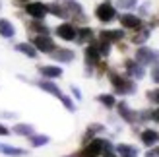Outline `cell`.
Wrapping results in <instances>:
<instances>
[{
	"label": "cell",
	"instance_id": "obj_33",
	"mask_svg": "<svg viewBox=\"0 0 159 157\" xmlns=\"http://www.w3.org/2000/svg\"><path fill=\"white\" fill-rule=\"evenodd\" d=\"M72 91H74V95H76V97H78V99H80V97H82V93H80V91H78V89H76V87H74V89H72Z\"/></svg>",
	"mask_w": 159,
	"mask_h": 157
},
{
	"label": "cell",
	"instance_id": "obj_27",
	"mask_svg": "<svg viewBox=\"0 0 159 157\" xmlns=\"http://www.w3.org/2000/svg\"><path fill=\"white\" fill-rule=\"evenodd\" d=\"M148 97L152 99V101H155V103H159V89H157V91H149Z\"/></svg>",
	"mask_w": 159,
	"mask_h": 157
},
{
	"label": "cell",
	"instance_id": "obj_26",
	"mask_svg": "<svg viewBox=\"0 0 159 157\" xmlns=\"http://www.w3.org/2000/svg\"><path fill=\"white\" fill-rule=\"evenodd\" d=\"M31 27H33L35 31H39L41 35H47V33H49V29H47V25H41V23H33Z\"/></svg>",
	"mask_w": 159,
	"mask_h": 157
},
{
	"label": "cell",
	"instance_id": "obj_30",
	"mask_svg": "<svg viewBox=\"0 0 159 157\" xmlns=\"http://www.w3.org/2000/svg\"><path fill=\"white\" fill-rule=\"evenodd\" d=\"M146 157H159V147H155V150H149L146 153Z\"/></svg>",
	"mask_w": 159,
	"mask_h": 157
},
{
	"label": "cell",
	"instance_id": "obj_19",
	"mask_svg": "<svg viewBox=\"0 0 159 157\" xmlns=\"http://www.w3.org/2000/svg\"><path fill=\"white\" fill-rule=\"evenodd\" d=\"M78 41L80 43H85V41H89V39L93 37V31L91 29H78Z\"/></svg>",
	"mask_w": 159,
	"mask_h": 157
},
{
	"label": "cell",
	"instance_id": "obj_2",
	"mask_svg": "<svg viewBox=\"0 0 159 157\" xmlns=\"http://www.w3.org/2000/svg\"><path fill=\"white\" fill-rule=\"evenodd\" d=\"M136 58H138V62H142V64H153V62L159 60V52L148 49V47H140L138 52H136Z\"/></svg>",
	"mask_w": 159,
	"mask_h": 157
},
{
	"label": "cell",
	"instance_id": "obj_18",
	"mask_svg": "<svg viewBox=\"0 0 159 157\" xmlns=\"http://www.w3.org/2000/svg\"><path fill=\"white\" fill-rule=\"evenodd\" d=\"M16 51H20V52H23V54H27V56H31L33 58L35 56V52H37V49L33 45H27V43H20V45H16Z\"/></svg>",
	"mask_w": 159,
	"mask_h": 157
},
{
	"label": "cell",
	"instance_id": "obj_14",
	"mask_svg": "<svg viewBox=\"0 0 159 157\" xmlns=\"http://www.w3.org/2000/svg\"><path fill=\"white\" fill-rule=\"evenodd\" d=\"M116 107H118V113H120V116H122V119H126L128 122H134V120H136V114H134V113L130 111L126 103H118Z\"/></svg>",
	"mask_w": 159,
	"mask_h": 157
},
{
	"label": "cell",
	"instance_id": "obj_5",
	"mask_svg": "<svg viewBox=\"0 0 159 157\" xmlns=\"http://www.w3.org/2000/svg\"><path fill=\"white\" fill-rule=\"evenodd\" d=\"M57 35L60 39H64V41H72V39H76V35H78V29L72 25V23H62V25L57 27Z\"/></svg>",
	"mask_w": 159,
	"mask_h": 157
},
{
	"label": "cell",
	"instance_id": "obj_28",
	"mask_svg": "<svg viewBox=\"0 0 159 157\" xmlns=\"http://www.w3.org/2000/svg\"><path fill=\"white\" fill-rule=\"evenodd\" d=\"M134 4H136V0H120V6L122 8H132Z\"/></svg>",
	"mask_w": 159,
	"mask_h": 157
},
{
	"label": "cell",
	"instance_id": "obj_22",
	"mask_svg": "<svg viewBox=\"0 0 159 157\" xmlns=\"http://www.w3.org/2000/svg\"><path fill=\"white\" fill-rule=\"evenodd\" d=\"M97 101H99V103H103L105 107H115V97L113 95H99Z\"/></svg>",
	"mask_w": 159,
	"mask_h": 157
},
{
	"label": "cell",
	"instance_id": "obj_21",
	"mask_svg": "<svg viewBox=\"0 0 159 157\" xmlns=\"http://www.w3.org/2000/svg\"><path fill=\"white\" fill-rule=\"evenodd\" d=\"M14 130L18 132V134H23V136H33V128H31V126H25V124H18Z\"/></svg>",
	"mask_w": 159,
	"mask_h": 157
},
{
	"label": "cell",
	"instance_id": "obj_34",
	"mask_svg": "<svg viewBox=\"0 0 159 157\" xmlns=\"http://www.w3.org/2000/svg\"><path fill=\"white\" fill-rule=\"evenodd\" d=\"M105 157H115V155H113V153H109V155H105Z\"/></svg>",
	"mask_w": 159,
	"mask_h": 157
},
{
	"label": "cell",
	"instance_id": "obj_11",
	"mask_svg": "<svg viewBox=\"0 0 159 157\" xmlns=\"http://www.w3.org/2000/svg\"><path fill=\"white\" fill-rule=\"evenodd\" d=\"M126 68H128V72H130V76H134V78H144V68H142L140 64H136L134 60H126Z\"/></svg>",
	"mask_w": 159,
	"mask_h": 157
},
{
	"label": "cell",
	"instance_id": "obj_23",
	"mask_svg": "<svg viewBox=\"0 0 159 157\" xmlns=\"http://www.w3.org/2000/svg\"><path fill=\"white\" fill-rule=\"evenodd\" d=\"M97 51H99V54L107 56V54L111 52V45H109V41H103V39H101V43L97 45Z\"/></svg>",
	"mask_w": 159,
	"mask_h": 157
},
{
	"label": "cell",
	"instance_id": "obj_7",
	"mask_svg": "<svg viewBox=\"0 0 159 157\" xmlns=\"http://www.w3.org/2000/svg\"><path fill=\"white\" fill-rule=\"evenodd\" d=\"M120 23L124 27H128V29H136V27L142 25L140 18H136V16H132V14H122L120 16Z\"/></svg>",
	"mask_w": 159,
	"mask_h": 157
},
{
	"label": "cell",
	"instance_id": "obj_9",
	"mask_svg": "<svg viewBox=\"0 0 159 157\" xmlns=\"http://www.w3.org/2000/svg\"><path fill=\"white\" fill-rule=\"evenodd\" d=\"M124 37V31L122 29H116V31H109V29H105V31H101V39L103 41H118V39H122Z\"/></svg>",
	"mask_w": 159,
	"mask_h": 157
},
{
	"label": "cell",
	"instance_id": "obj_25",
	"mask_svg": "<svg viewBox=\"0 0 159 157\" xmlns=\"http://www.w3.org/2000/svg\"><path fill=\"white\" fill-rule=\"evenodd\" d=\"M47 142H49V138H47V136H33V138H31V144H33L35 147H39V146H45Z\"/></svg>",
	"mask_w": 159,
	"mask_h": 157
},
{
	"label": "cell",
	"instance_id": "obj_8",
	"mask_svg": "<svg viewBox=\"0 0 159 157\" xmlns=\"http://www.w3.org/2000/svg\"><path fill=\"white\" fill-rule=\"evenodd\" d=\"M99 51H97V45H89L85 49V60H87V64H97L99 62Z\"/></svg>",
	"mask_w": 159,
	"mask_h": 157
},
{
	"label": "cell",
	"instance_id": "obj_6",
	"mask_svg": "<svg viewBox=\"0 0 159 157\" xmlns=\"http://www.w3.org/2000/svg\"><path fill=\"white\" fill-rule=\"evenodd\" d=\"M35 49H39L41 52H52V51H54V43H52L51 37L39 35V37L35 39Z\"/></svg>",
	"mask_w": 159,
	"mask_h": 157
},
{
	"label": "cell",
	"instance_id": "obj_31",
	"mask_svg": "<svg viewBox=\"0 0 159 157\" xmlns=\"http://www.w3.org/2000/svg\"><path fill=\"white\" fill-rule=\"evenodd\" d=\"M8 134V128H4L2 124H0V136H6Z\"/></svg>",
	"mask_w": 159,
	"mask_h": 157
},
{
	"label": "cell",
	"instance_id": "obj_32",
	"mask_svg": "<svg viewBox=\"0 0 159 157\" xmlns=\"http://www.w3.org/2000/svg\"><path fill=\"white\" fill-rule=\"evenodd\" d=\"M152 116H153V119L159 122V109H157V111H153V114H152Z\"/></svg>",
	"mask_w": 159,
	"mask_h": 157
},
{
	"label": "cell",
	"instance_id": "obj_15",
	"mask_svg": "<svg viewBox=\"0 0 159 157\" xmlns=\"http://www.w3.org/2000/svg\"><path fill=\"white\" fill-rule=\"evenodd\" d=\"M14 25L8 20H0V35L2 37H14Z\"/></svg>",
	"mask_w": 159,
	"mask_h": 157
},
{
	"label": "cell",
	"instance_id": "obj_24",
	"mask_svg": "<svg viewBox=\"0 0 159 157\" xmlns=\"http://www.w3.org/2000/svg\"><path fill=\"white\" fill-rule=\"evenodd\" d=\"M148 37H149V31H148V29H144V31H142V33L134 35V37H132V41H134V43H138V45H142V43H144Z\"/></svg>",
	"mask_w": 159,
	"mask_h": 157
},
{
	"label": "cell",
	"instance_id": "obj_17",
	"mask_svg": "<svg viewBox=\"0 0 159 157\" xmlns=\"http://www.w3.org/2000/svg\"><path fill=\"white\" fill-rule=\"evenodd\" d=\"M39 85H41V87H43L45 91H49V93H52V95H57L58 99H62V97H64V95L60 93V89H58L54 83H51V82H39Z\"/></svg>",
	"mask_w": 159,
	"mask_h": 157
},
{
	"label": "cell",
	"instance_id": "obj_29",
	"mask_svg": "<svg viewBox=\"0 0 159 157\" xmlns=\"http://www.w3.org/2000/svg\"><path fill=\"white\" fill-rule=\"evenodd\" d=\"M152 78H153V82H155V83H159V66H155V68H153Z\"/></svg>",
	"mask_w": 159,
	"mask_h": 157
},
{
	"label": "cell",
	"instance_id": "obj_13",
	"mask_svg": "<svg viewBox=\"0 0 159 157\" xmlns=\"http://www.w3.org/2000/svg\"><path fill=\"white\" fill-rule=\"evenodd\" d=\"M157 140H159V134L155 130H144L142 132V142H144L146 146H153Z\"/></svg>",
	"mask_w": 159,
	"mask_h": 157
},
{
	"label": "cell",
	"instance_id": "obj_10",
	"mask_svg": "<svg viewBox=\"0 0 159 157\" xmlns=\"http://www.w3.org/2000/svg\"><path fill=\"white\" fill-rule=\"evenodd\" d=\"M52 58H54V60H62V62H70V60H74V52L68 51V49L52 51Z\"/></svg>",
	"mask_w": 159,
	"mask_h": 157
},
{
	"label": "cell",
	"instance_id": "obj_20",
	"mask_svg": "<svg viewBox=\"0 0 159 157\" xmlns=\"http://www.w3.org/2000/svg\"><path fill=\"white\" fill-rule=\"evenodd\" d=\"M0 151H4L6 155H23L25 151L23 150H20V147H10V146H0Z\"/></svg>",
	"mask_w": 159,
	"mask_h": 157
},
{
	"label": "cell",
	"instance_id": "obj_1",
	"mask_svg": "<svg viewBox=\"0 0 159 157\" xmlns=\"http://www.w3.org/2000/svg\"><path fill=\"white\" fill-rule=\"evenodd\" d=\"M111 83L115 85L116 93H134V89H136V85H134V82L126 80V78L118 76V74H111Z\"/></svg>",
	"mask_w": 159,
	"mask_h": 157
},
{
	"label": "cell",
	"instance_id": "obj_35",
	"mask_svg": "<svg viewBox=\"0 0 159 157\" xmlns=\"http://www.w3.org/2000/svg\"><path fill=\"white\" fill-rule=\"evenodd\" d=\"M16 2H25V0H16Z\"/></svg>",
	"mask_w": 159,
	"mask_h": 157
},
{
	"label": "cell",
	"instance_id": "obj_16",
	"mask_svg": "<svg viewBox=\"0 0 159 157\" xmlns=\"http://www.w3.org/2000/svg\"><path fill=\"white\" fill-rule=\"evenodd\" d=\"M41 74L47 76V78H58V76H62V70L58 66H43Z\"/></svg>",
	"mask_w": 159,
	"mask_h": 157
},
{
	"label": "cell",
	"instance_id": "obj_4",
	"mask_svg": "<svg viewBox=\"0 0 159 157\" xmlns=\"http://www.w3.org/2000/svg\"><path fill=\"white\" fill-rule=\"evenodd\" d=\"M25 12L31 16V18H35V20H43L47 16V12H49V6H45L41 2H29L25 6Z\"/></svg>",
	"mask_w": 159,
	"mask_h": 157
},
{
	"label": "cell",
	"instance_id": "obj_12",
	"mask_svg": "<svg viewBox=\"0 0 159 157\" xmlns=\"http://www.w3.org/2000/svg\"><path fill=\"white\" fill-rule=\"evenodd\" d=\"M116 153H120V157H138V150L136 147H132V146H116Z\"/></svg>",
	"mask_w": 159,
	"mask_h": 157
},
{
	"label": "cell",
	"instance_id": "obj_3",
	"mask_svg": "<svg viewBox=\"0 0 159 157\" xmlns=\"http://www.w3.org/2000/svg\"><path fill=\"white\" fill-rule=\"evenodd\" d=\"M95 14H97V18L101 21H113L115 20V16H116V10H115V6L113 4H109V2H103L97 6V10H95Z\"/></svg>",
	"mask_w": 159,
	"mask_h": 157
}]
</instances>
